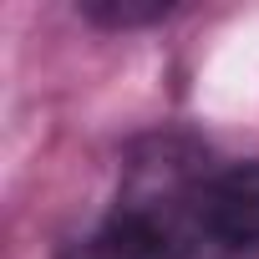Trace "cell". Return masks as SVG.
Masks as SVG:
<instances>
[{
  "label": "cell",
  "mask_w": 259,
  "mask_h": 259,
  "mask_svg": "<svg viewBox=\"0 0 259 259\" xmlns=\"http://www.w3.org/2000/svg\"><path fill=\"white\" fill-rule=\"evenodd\" d=\"M81 11H87L97 26H148V21L173 16L168 0H87Z\"/></svg>",
  "instance_id": "cell-2"
},
{
  "label": "cell",
  "mask_w": 259,
  "mask_h": 259,
  "mask_svg": "<svg viewBox=\"0 0 259 259\" xmlns=\"http://www.w3.org/2000/svg\"><path fill=\"white\" fill-rule=\"evenodd\" d=\"M203 234L224 249H259V163H239L208 178Z\"/></svg>",
  "instance_id": "cell-1"
}]
</instances>
